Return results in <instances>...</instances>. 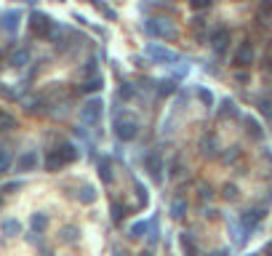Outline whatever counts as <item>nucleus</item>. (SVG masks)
I'll return each instance as SVG.
<instances>
[{
	"instance_id": "nucleus-1",
	"label": "nucleus",
	"mask_w": 272,
	"mask_h": 256,
	"mask_svg": "<svg viewBox=\"0 0 272 256\" xmlns=\"http://www.w3.org/2000/svg\"><path fill=\"white\" fill-rule=\"evenodd\" d=\"M144 30H147V35H152V38H163V40H174L176 35H179L176 27L165 19H150L144 24Z\"/></svg>"
},
{
	"instance_id": "nucleus-2",
	"label": "nucleus",
	"mask_w": 272,
	"mask_h": 256,
	"mask_svg": "<svg viewBox=\"0 0 272 256\" xmlns=\"http://www.w3.org/2000/svg\"><path fill=\"white\" fill-rule=\"evenodd\" d=\"M115 134H117V139H123V142H131V139L139 134L136 118H131V115H117L115 118Z\"/></svg>"
},
{
	"instance_id": "nucleus-3",
	"label": "nucleus",
	"mask_w": 272,
	"mask_h": 256,
	"mask_svg": "<svg viewBox=\"0 0 272 256\" xmlns=\"http://www.w3.org/2000/svg\"><path fill=\"white\" fill-rule=\"evenodd\" d=\"M102 112H104L102 99H88V101L80 107V120L86 123V125H96V123L102 120Z\"/></svg>"
},
{
	"instance_id": "nucleus-4",
	"label": "nucleus",
	"mask_w": 272,
	"mask_h": 256,
	"mask_svg": "<svg viewBox=\"0 0 272 256\" xmlns=\"http://www.w3.org/2000/svg\"><path fill=\"white\" fill-rule=\"evenodd\" d=\"M51 27H54V21H51L48 14H43V11H35V14L30 16V30H32L35 38H48Z\"/></svg>"
},
{
	"instance_id": "nucleus-5",
	"label": "nucleus",
	"mask_w": 272,
	"mask_h": 256,
	"mask_svg": "<svg viewBox=\"0 0 272 256\" xmlns=\"http://www.w3.org/2000/svg\"><path fill=\"white\" fill-rule=\"evenodd\" d=\"M147 56H150V59H155L158 64H176V62H179V54L171 51V48H165V45H160V43H150L147 45Z\"/></svg>"
},
{
	"instance_id": "nucleus-6",
	"label": "nucleus",
	"mask_w": 272,
	"mask_h": 256,
	"mask_svg": "<svg viewBox=\"0 0 272 256\" xmlns=\"http://www.w3.org/2000/svg\"><path fill=\"white\" fill-rule=\"evenodd\" d=\"M232 62H235V67H251V62H254V45L248 43V40L240 43V48L235 51Z\"/></svg>"
},
{
	"instance_id": "nucleus-7",
	"label": "nucleus",
	"mask_w": 272,
	"mask_h": 256,
	"mask_svg": "<svg viewBox=\"0 0 272 256\" xmlns=\"http://www.w3.org/2000/svg\"><path fill=\"white\" fill-rule=\"evenodd\" d=\"M19 21H21V11H6L3 16H0V27H3L8 35H16V30H19Z\"/></svg>"
},
{
	"instance_id": "nucleus-8",
	"label": "nucleus",
	"mask_w": 272,
	"mask_h": 256,
	"mask_svg": "<svg viewBox=\"0 0 272 256\" xmlns=\"http://www.w3.org/2000/svg\"><path fill=\"white\" fill-rule=\"evenodd\" d=\"M208 43H211V48H214L216 54H224V51H227V43H230V32L227 30H214V32H211V38H208Z\"/></svg>"
},
{
	"instance_id": "nucleus-9",
	"label": "nucleus",
	"mask_w": 272,
	"mask_h": 256,
	"mask_svg": "<svg viewBox=\"0 0 272 256\" xmlns=\"http://www.w3.org/2000/svg\"><path fill=\"white\" fill-rule=\"evenodd\" d=\"M144 168L150 171V176H152V179H160V171H163V160H160V155H158V152L144 155Z\"/></svg>"
},
{
	"instance_id": "nucleus-10",
	"label": "nucleus",
	"mask_w": 272,
	"mask_h": 256,
	"mask_svg": "<svg viewBox=\"0 0 272 256\" xmlns=\"http://www.w3.org/2000/svg\"><path fill=\"white\" fill-rule=\"evenodd\" d=\"M38 168V152H24V155H19L16 158V171H35Z\"/></svg>"
},
{
	"instance_id": "nucleus-11",
	"label": "nucleus",
	"mask_w": 272,
	"mask_h": 256,
	"mask_svg": "<svg viewBox=\"0 0 272 256\" xmlns=\"http://www.w3.org/2000/svg\"><path fill=\"white\" fill-rule=\"evenodd\" d=\"M179 246H182L184 256H200V248H197V243H195V238H192V232H182Z\"/></svg>"
},
{
	"instance_id": "nucleus-12",
	"label": "nucleus",
	"mask_w": 272,
	"mask_h": 256,
	"mask_svg": "<svg viewBox=\"0 0 272 256\" xmlns=\"http://www.w3.org/2000/svg\"><path fill=\"white\" fill-rule=\"evenodd\" d=\"M56 152L62 155V160H64V163H75V160H78V155H80V152H78V147H75L72 142H64V144H59V149H56Z\"/></svg>"
},
{
	"instance_id": "nucleus-13",
	"label": "nucleus",
	"mask_w": 272,
	"mask_h": 256,
	"mask_svg": "<svg viewBox=\"0 0 272 256\" xmlns=\"http://www.w3.org/2000/svg\"><path fill=\"white\" fill-rule=\"evenodd\" d=\"M99 179H102L104 184H112L115 173H112V163H110V158H102V160H99Z\"/></svg>"
},
{
	"instance_id": "nucleus-14",
	"label": "nucleus",
	"mask_w": 272,
	"mask_h": 256,
	"mask_svg": "<svg viewBox=\"0 0 272 256\" xmlns=\"http://www.w3.org/2000/svg\"><path fill=\"white\" fill-rule=\"evenodd\" d=\"M8 64H11V67H24V64H30V51H27V48H16L14 54H11Z\"/></svg>"
},
{
	"instance_id": "nucleus-15",
	"label": "nucleus",
	"mask_w": 272,
	"mask_h": 256,
	"mask_svg": "<svg viewBox=\"0 0 272 256\" xmlns=\"http://www.w3.org/2000/svg\"><path fill=\"white\" fill-rule=\"evenodd\" d=\"M256 16L259 21H272V0H259V8H256Z\"/></svg>"
},
{
	"instance_id": "nucleus-16",
	"label": "nucleus",
	"mask_w": 272,
	"mask_h": 256,
	"mask_svg": "<svg viewBox=\"0 0 272 256\" xmlns=\"http://www.w3.org/2000/svg\"><path fill=\"white\" fill-rule=\"evenodd\" d=\"M230 229H232L235 243L243 246V243H245V227H243V222H238V219H230Z\"/></svg>"
},
{
	"instance_id": "nucleus-17",
	"label": "nucleus",
	"mask_w": 272,
	"mask_h": 256,
	"mask_svg": "<svg viewBox=\"0 0 272 256\" xmlns=\"http://www.w3.org/2000/svg\"><path fill=\"white\" fill-rule=\"evenodd\" d=\"M96 187H91V184H86V187H83L80 192H78V200L80 203H86V206H91V203H96Z\"/></svg>"
},
{
	"instance_id": "nucleus-18",
	"label": "nucleus",
	"mask_w": 272,
	"mask_h": 256,
	"mask_svg": "<svg viewBox=\"0 0 272 256\" xmlns=\"http://www.w3.org/2000/svg\"><path fill=\"white\" fill-rule=\"evenodd\" d=\"M184 214H187V197H174V200H171V216L182 219Z\"/></svg>"
},
{
	"instance_id": "nucleus-19",
	"label": "nucleus",
	"mask_w": 272,
	"mask_h": 256,
	"mask_svg": "<svg viewBox=\"0 0 272 256\" xmlns=\"http://www.w3.org/2000/svg\"><path fill=\"white\" fill-rule=\"evenodd\" d=\"M30 224H32V229L40 235V232H45V229H48V216H45V214H32Z\"/></svg>"
},
{
	"instance_id": "nucleus-20",
	"label": "nucleus",
	"mask_w": 272,
	"mask_h": 256,
	"mask_svg": "<svg viewBox=\"0 0 272 256\" xmlns=\"http://www.w3.org/2000/svg\"><path fill=\"white\" fill-rule=\"evenodd\" d=\"M243 123H245V131L251 134L254 139H262V125H259L256 118H251V115H248V118H243Z\"/></svg>"
},
{
	"instance_id": "nucleus-21",
	"label": "nucleus",
	"mask_w": 272,
	"mask_h": 256,
	"mask_svg": "<svg viewBox=\"0 0 272 256\" xmlns=\"http://www.w3.org/2000/svg\"><path fill=\"white\" fill-rule=\"evenodd\" d=\"M102 86H104V78H102V75H93V78H88L80 88L86 91V94H93V91H99Z\"/></svg>"
},
{
	"instance_id": "nucleus-22",
	"label": "nucleus",
	"mask_w": 272,
	"mask_h": 256,
	"mask_svg": "<svg viewBox=\"0 0 272 256\" xmlns=\"http://www.w3.org/2000/svg\"><path fill=\"white\" fill-rule=\"evenodd\" d=\"M0 229H3V235H8V238H16L19 232H21V224L16 222V219H6L3 227H0Z\"/></svg>"
},
{
	"instance_id": "nucleus-23",
	"label": "nucleus",
	"mask_w": 272,
	"mask_h": 256,
	"mask_svg": "<svg viewBox=\"0 0 272 256\" xmlns=\"http://www.w3.org/2000/svg\"><path fill=\"white\" fill-rule=\"evenodd\" d=\"M62 166H67V163L62 160V155H59V152H51L48 158H45V171H59Z\"/></svg>"
},
{
	"instance_id": "nucleus-24",
	"label": "nucleus",
	"mask_w": 272,
	"mask_h": 256,
	"mask_svg": "<svg viewBox=\"0 0 272 256\" xmlns=\"http://www.w3.org/2000/svg\"><path fill=\"white\" fill-rule=\"evenodd\" d=\"M227 115H230V118H232V115H238V107H235V101H232V99H224V101H221L219 118H227Z\"/></svg>"
},
{
	"instance_id": "nucleus-25",
	"label": "nucleus",
	"mask_w": 272,
	"mask_h": 256,
	"mask_svg": "<svg viewBox=\"0 0 272 256\" xmlns=\"http://www.w3.org/2000/svg\"><path fill=\"white\" fill-rule=\"evenodd\" d=\"M78 232H80V229H78L75 224L64 227V229H62V240H64V243H75V240H78Z\"/></svg>"
},
{
	"instance_id": "nucleus-26",
	"label": "nucleus",
	"mask_w": 272,
	"mask_h": 256,
	"mask_svg": "<svg viewBox=\"0 0 272 256\" xmlns=\"http://www.w3.org/2000/svg\"><path fill=\"white\" fill-rule=\"evenodd\" d=\"M14 125H16L14 115H8V112L0 110V131H8V128H14Z\"/></svg>"
},
{
	"instance_id": "nucleus-27",
	"label": "nucleus",
	"mask_w": 272,
	"mask_h": 256,
	"mask_svg": "<svg viewBox=\"0 0 272 256\" xmlns=\"http://www.w3.org/2000/svg\"><path fill=\"white\" fill-rule=\"evenodd\" d=\"M11 163H14L11 152H6V149H0V173H6V171L11 168Z\"/></svg>"
},
{
	"instance_id": "nucleus-28",
	"label": "nucleus",
	"mask_w": 272,
	"mask_h": 256,
	"mask_svg": "<svg viewBox=\"0 0 272 256\" xmlns=\"http://www.w3.org/2000/svg\"><path fill=\"white\" fill-rule=\"evenodd\" d=\"M150 229V224H144V222H136L134 227H131V238H144V232Z\"/></svg>"
},
{
	"instance_id": "nucleus-29",
	"label": "nucleus",
	"mask_w": 272,
	"mask_h": 256,
	"mask_svg": "<svg viewBox=\"0 0 272 256\" xmlns=\"http://www.w3.org/2000/svg\"><path fill=\"white\" fill-rule=\"evenodd\" d=\"M117 96H120V99H126V101L131 99V96H134V88H131V83H123L120 88H117Z\"/></svg>"
},
{
	"instance_id": "nucleus-30",
	"label": "nucleus",
	"mask_w": 272,
	"mask_h": 256,
	"mask_svg": "<svg viewBox=\"0 0 272 256\" xmlns=\"http://www.w3.org/2000/svg\"><path fill=\"white\" fill-rule=\"evenodd\" d=\"M123 216H126V208L120 203H112V222H120Z\"/></svg>"
},
{
	"instance_id": "nucleus-31",
	"label": "nucleus",
	"mask_w": 272,
	"mask_h": 256,
	"mask_svg": "<svg viewBox=\"0 0 272 256\" xmlns=\"http://www.w3.org/2000/svg\"><path fill=\"white\" fill-rule=\"evenodd\" d=\"M160 96H168V94H174L176 91V86H174V80H165V83H160Z\"/></svg>"
},
{
	"instance_id": "nucleus-32",
	"label": "nucleus",
	"mask_w": 272,
	"mask_h": 256,
	"mask_svg": "<svg viewBox=\"0 0 272 256\" xmlns=\"http://www.w3.org/2000/svg\"><path fill=\"white\" fill-rule=\"evenodd\" d=\"M197 96H200V101H203V104H208V107L214 104V96H211V91H206V88H197Z\"/></svg>"
},
{
	"instance_id": "nucleus-33",
	"label": "nucleus",
	"mask_w": 272,
	"mask_h": 256,
	"mask_svg": "<svg viewBox=\"0 0 272 256\" xmlns=\"http://www.w3.org/2000/svg\"><path fill=\"white\" fill-rule=\"evenodd\" d=\"M93 6H96V8L102 11V14H104V16H107V19H115V16H117V14H115V11H112L110 6H104V3H96V0H93Z\"/></svg>"
},
{
	"instance_id": "nucleus-34",
	"label": "nucleus",
	"mask_w": 272,
	"mask_h": 256,
	"mask_svg": "<svg viewBox=\"0 0 272 256\" xmlns=\"http://www.w3.org/2000/svg\"><path fill=\"white\" fill-rule=\"evenodd\" d=\"M224 197H227V200H238V187L227 184V187H224Z\"/></svg>"
},
{
	"instance_id": "nucleus-35",
	"label": "nucleus",
	"mask_w": 272,
	"mask_h": 256,
	"mask_svg": "<svg viewBox=\"0 0 272 256\" xmlns=\"http://www.w3.org/2000/svg\"><path fill=\"white\" fill-rule=\"evenodd\" d=\"M190 6H192L195 11H203V8L211 6V0H190Z\"/></svg>"
},
{
	"instance_id": "nucleus-36",
	"label": "nucleus",
	"mask_w": 272,
	"mask_h": 256,
	"mask_svg": "<svg viewBox=\"0 0 272 256\" xmlns=\"http://www.w3.org/2000/svg\"><path fill=\"white\" fill-rule=\"evenodd\" d=\"M259 107H262L264 115H272V101H269V99H262V104H259Z\"/></svg>"
},
{
	"instance_id": "nucleus-37",
	"label": "nucleus",
	"mask_w": 272,
	"mask_h": 256,
	"mask_svg": "<svg viewBox=\"0 0 272 256\" xmlns=\"http://www.w3.org/2000/svg\"><path fill=\"white\" fill-rule=\"evenodd\" d=\"M136 192H139V197H141V203H147V190L141 187V184L136 182Z\"/></svg>"
},
{
	"instance_id": "nucleus-38",
	"label": "nucleus",
	"mask_w": 272,
	"mask_h": 256,
	"mask_svg": "<svg viewBox=\"0 0 272 256\" xmlns=\"http://www.w3.org/2000/svg\"><path fill=\"white\" fill-rule=\"evenodd\" d=\"M200 197H203V200H206V197H211V187H206V184H200Z\"/></svg>"
},
{
	"instance_id": "nucleus-39",
	"label": "nucleus",
	"mask_w": 272,
	"mask_h": 256,
	"mask_svg": "<svg viewBox=\"0 0 272 256\" xmlns=\"http://www.w3.org/2000/svg\"><path fill=\"white\" fill-rule=\"evenodd\" d=\"M208 256H230V251H224V248H219V251H211Z\"/></svg>"
},
{
	"instance_id": "nucleus-40",
	"label": "nucleus",
	"mask_w": 272,
	"mask_h": 256,
	"mask_svg": "<svg viewBox=\"0 0 272 256\" xmlns=\"http://www.w3.org/2000/svg\"><path fill=\"white\" fill-rule=\"evenodd\" d=\"M267 253H269V256H272V243H269V246H267Z\"/></svg>"
},
{
	"instance_id": "nucleus-41",
	"label": "nucleus",
	"mask_w": 272,
	"mask_h": 256,
	"mask_svg": "<svg viewBox=\"0 0 272 256\" xmlns=\"http://www.w3.org/2000/svg\"><path fill=\"white\" fill-rule=\"evenodd\" d=\"M139 256H152V253H150V251H144V253H139Z\"/></svg>"
},
{
	"instance_id": "nucleus-42",
	"label": "nucleus",
	"mask_w": 272,
	"mask_h": 256,
	"mask_svg": "<svg viewBox=\"0 0 272 256\" xmlns=\"http://www.w3.org/2000/svg\"><path fill=\"white\" fill-rule=\"evenodd\" d=\"M269 69H272V54H269Z\"/></svg>"
}]
</instances>
